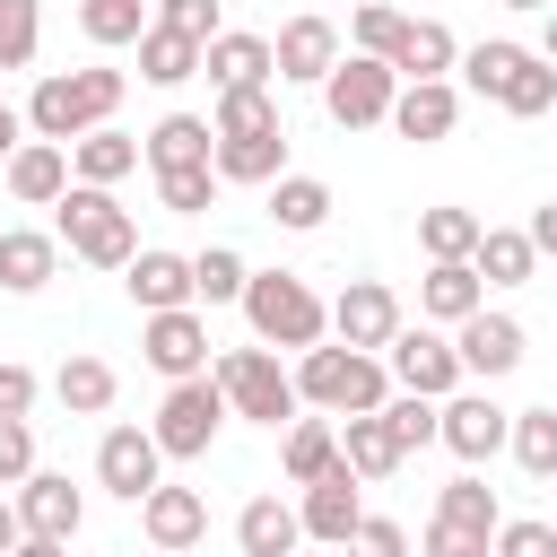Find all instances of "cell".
I'll use <instances>...</instances> for the list:
<instances>
[{
    "mask_svg": "<svg viewBox=\"0 0 557 557\" xmlns=\"http://www.w3.org/2000/svg\"><path fill=\"white\" fill-rule=\"evenodd\" d=\"M122 87H131V78H122V70H104V61H87V70H44V78H35V96H26V131L70 148V139H87L96 122H113V113H122Z\"/></svg>",
    "mask_w": 557,
    "mask_h": 557,
    "instance_id": "6da1fadb",
    "label": "cell"
},
{
    "mask_svg": "<svg viewBox=\"0 0 557 557\" xmlns=\"http://www.w3.org/2000/svg\"><path fill=\"white\" fill-rule=\"evenodd\" d=\"M52 235H61V252L87 261V270H131V252H139V218H131L104 183H70V191L52 200Z\"/></svg>",
    "mask_w": 557,
    "mask_h": 557,
    "instance_id": "7a4b0ae2",
    "label": "cell"
},
{
    "mask_svg": "<svg viewBox=\"0 0 557 557\" xmlns=\"http://www.w3.org/2000/svg\"><path fill=\"white\" fill-rule=\"evenodd\" d=\"M296 392H305V409H322V418H366V409H383L392 400V366L374 357V348H305L296 357Z\"/></svg>",
    "mask_w": 557,
    "mask_h": 557,
    "instance_id": "3957f363",
    "label": "cell"
},
{
    "mask_svg": "<svg viewBox=\"0 0 557 557\" xmlns=\"http://www.w3.org/2000/svg\"><path fill=\"white\" fill-rule=\"evenodd\" d=\"M244 322H252V339L261 348H313V339H331V305L296 278V270H252V287H244Z\"/></svg>",
    "mask_w": 557,
    "mask_h": 557,
    "instance_id": "277c9868",
    "label": "cell"
},
{
    "mask_svg": "<svg viewBox=\"0 0 557 557\" xmlns=\"http://www.w3.org/2000/svg\"><path fill=\"white\" fill-rule=\"evenodd\" d=\"M209 374L226 383V400H235V418H252V426H296L305 418V392H296V374L252 339V348H218L209 357Z\"/></svg>",
    "mask_w": 557,
    "mask_h": 557,
    "instance_id": "5b68a950",
    "label": "cell"
},
{
    "mask_svg": "<svg viewBox=\"0 0 557 557\" xmlns=\"http://www.w3.org/2000/svg\"><path fill=\"white\" fill-rule=\"evenodd\" d=\"M226 418H235V400H226L218 374H183V383H165V400H157V444H165V461H200V453L218 444Z\"/></svg>",
    "mask_w": 557,
    "mask_h": 557,
    "instance_id": "8992f818",
    "label": "cell"
},
{
    "mask_svg": "<svg viewBox=\"0 0 557 557\" xmlns=\"http://www.w3.org/2000/svg\"><path fill=\"white\" fill-rule=\"evenodd\" d=\"M392 96H400V70L374 61V52H339V70L322 78V113H331L339 131H374V122H392Z\"/></svg>",
    "mask_w": 557,
    "mask_h": 557,
    "instance_id": "52a82bcc",
    "label": "cell"
},
{
    "mask_svg": "<svg viewBox=\"0 0 557 557\" xmlns=\"http://www.w3.org/2000/svg\"><path fill=\"white\" fill-rule=\"evenodd\" d=\"M383 366H392V383H400V392H426V400H444V392H461V383H470V374H461V348H453L444 331H426V322H418V331L400 322V331H392V348H383Z\"/></svg>",
    "mask_w": 557,
    "mask_h": 557,
    "instance_id": "ba28073f",
    "label": "cell"
},
{
    "mask_svg": "<svg viewBox=\"0 0 557 557\" xmlns=\"http://www.w3.org/2000/svg\"><path fill=\"white\" fill-rule=\"evenodd\" d=\"M505 435H513V409H496V400H487V383L444 392V435H435V444H444L453 461H470V470H479V461H496V453H505Z\"/></svg>",
    "mask_w": 557,
    "mask_h": 557,
    "instance_id": "9c48e42d",
    "label": "cell"
},
{
    "mask_svg": "<svg viewBox=\"0 0 557 557\" xmlns=\"http://www.w3.org/2000/svg\"><path fill=\"white\" fill-rule=\"evenodd\" d=\"M139 357H148L165 383H183V374H209L218 339H209V322H200L191 305H174V313H139Z\"/></svg>",
    "mask_w": 557,
    "mask_h": 557,
    "instance_id": "30bf717a",
    "label": "cell"
},
{
    "mask_svg": "<svg viewBox=\"0 0 557 557\" xmlns=\"http://www.w3.org/2000/svg\"><path fill=\"white\" fill-rule=\"evenodd\" d=\"M157 479H165V444H157V426H104V444H96V487L122 496V505H139Z\"/></svg>",
    "mask_w": 557,
    "mask_h": 557,
    "instance_id": "8fae6325",
    "label": "cell"
},
{
    "mask_svg": "<svg viewBox=\"0 0 557 557\" xmlns=\"http://www.w3.org/2000/svg\"><path fill=\"white\" fill-rule=\"evenodd\" d=\"M392 331H400V296H392V278H348L339 296H331V339H348V348H392Z\"/></svg>",
    "mask_w": 557,
    "mask_h": 557,
    "instance_id": "7c38bea8",
    "label": "cell"
},
{
    "mask_svg": "<svg viewBox=\"0 0 557 557\" xmlns=\"http://www.w3.org/2000/svg\"><path fill=\"white\" fill-rule=\"evenodd\" d=\"M453 348H461V374L470 383H505L522 357H531V339H522V322L513 313H470V322H453Z\"/></svg>",
    "mask_w": 557,
    "mask_h": 557,
    "instance_id": "4fadbf2b",
    "label": "cell"
},
{
    "mask_svg": "<svg viewBox=\"0 0 557 557\" xmlns=\"http://www.w3.org/2000/svg\"><path fill=\"white\" fill-rule=\"evenodd\" d=\"M296 513H305V540H313V548H348V531L366 522V479L339 461V470H322V479L305 487Z\"/></svg>",
    "mask_w": 557,
    "mask_h": 557,
    "instance_id": "5bb4252c",
    "label": "cell"
},
{
    "mask_svg": "<svg viewBox=\"0 0 557 557\" xmlns=\"http://www.w3.org/2000/svg\"><path fill=\"white\" fill-rule=\"evenodd\" d=\"M131 305L139 313H174V305H200V278H191V252H165V244H139L131 270H122Z\"/></svg>",
    "mask_w": 557,
    "mask_h": 557,
    "instance_id": "9a60e30c",
    "label": "cell"
},
{
    "mask_svg": "<svg viewBox=\"0 0 557 557\" xmlns=\"http://www.w3.org/2000/svg\"><path fill=\"white\" fill-rule=\"evenodd\" d=\"M139 531H148V548H165V557H183V548H200L209 540V496L200 487H148L139 496Z\"/></svg>",
    "mask_w": 557,
    "mask_h": 557,
    "instance_id": "2e32d148",
    "label": "cell"
},
{
    "mask_svg": "<svg viewBox=\"0 0 557 557\" xmlns=\"http://www.w3.org/2000/svg\"><path fill=\"white\" fill-rule=\"evenodd\" d=\"M270 52H278V87H322L339 70V26L331 17H287L270 35Z\"/></svg>",
    "mask_w": 557,
    "mask_h": 557,
    "instance_id": "e0dca14e",
    "label": "cell"
},
{
    "mask_svg": "<svg viewBox=\"0 0 557 557\" xmlns=\"http://www.w3.org/2000/svg\"><path fill=\"white\" fill-rule=\"evenodd\" d=\"M453 122H461V87L453 78H400V96H392V131L400 139L435 148V139H453Z\"/></svg>",
    "mask_w": 557,
    "mask_h": 557,
    "instance_id": "ac0fdd59",
    "label": "cell"
},
{
    "mask_svg": "<svg viewBox=\"0 0 557 557\" xmlns=\"http://www.w3.org/2000/svg\"><path fill=\"white\" fill-rule=\"evenodd\" d=\"M17 513H26L35 540H78L87 496L70 487V470H26V479H17Z\"/></svg>",
    "mask_w": 557,
    "mask_h": 557,
    "instance_id": "d6986e66",
    "label": "cell"
},
{
    "mask_svg": "<svg viewBox=\"0 0 557 557\" xmlns=\"http://www.w3.org/2000/svg\"><path fill=\"white\" fill-rule=\"evenodd\" d=\"M200 78L218 87V96H235V87H270L278 78V52H270V35H209V52H200Z\"/></svg>",
    "mask_w": 557,
    "mask_h": 557,
    "instance_id": "ffe728a7",
    "label": "cell"
},
{
    "mask_svg": "<svg viewBox=\"0 0 557 557\" xmlns=\"http://www.w3.org/2000/svg\"><path fill=\"white\" fill-rule=\"evenodd\" d=\"M0 174H9V200H17V209H52V200H61L70 183H78V174H70V148H61V139H26V148H17V157H9Z\"/></svg>",
    "mask_w": 557,
    "mask_h": 557,
    "instance_id": "44dd1931",
    "label": "cell"
},
{
    "mask_svg": "<svg viewBox=\"0 0 557 557\" xmlns=\"http://www.w3.org/2000/svg\"><path fill=\"white\" fill-rule=\"evenodd\" d=\"M235 548H244V557H296V548H305V513H296L287 496H244Z\"/></svg>",
    "mask_w": 557,
    "mask_h": 557,
    "instance_id": "7402d4cb",
    "label": "cell"
},
{
    "mask_svg": "<svg viewBox=\"0 0 557 557\" xmlns=\"http://www.w3.org/2000/svg\"><path fill=\"white\" fill-rule=\"evenodd\" d=\"M139 148H148V174H165V165H218V122L209 113H165Z\"/></svg>",
    "mask_w": 557,
    "mask_h": 557,
    "instance_id": "603a6c76",
    "label": "cell"
},
{
    "mask_svg": "<svg viewBox=\"0 0 557 557\" xmlns=\"http://www.w3.org/2000/svg\"><path fill=\"white\" fill-rule=\"evenodd\" d=\"M139 165H148V148H139L131 131H113V122H96L87 139H70V174H78V183H104V191H113V183L139 174Z\"/></svg>",
    "mask_w": 557,
    "mask_h": 557,
    "instance_id": "cb8c5ba5",
    "label": "cell"
},
{
    "mask_svg": "<svg viewBox=\"0 0 557 557\" xmlns=\"http://www.w3.org/2000/svg\"><path fill=\"white\" fill-rule=\"evenodd\" d=\"M479 305H487V278L470 261H426V278H418V313L426 322H470Z\"/></svg>",
    "mask_w": 557,
    "mask_h": 557,
    "instance_id": "d4e9b609",
    "label": "cell"
},
{
    "mask_svg": "<svg viewBox=\"0 0 557 557\" xmlns=\"http://www.w3.org/2000/svg\"><path fill=\"white\" fill-rule=\"evenodd\" d=\"M61 270V235H35V226H9L0 235V287L9 296H44Z\"/></svg>",
    "mask_w": 557,
    "mask_h": 557,
    "instance_id": "484cf974",
    "label": "cell"
},
{
    "mask_svg": "<svg viewBox=\"0 0 557 557\" xmlns=\"http://www.w3.org/2000/svg\"><path fill=\"white\" fill-rule=\"evenodd\" d=\"M261 218H270V226H287V235H322V218H331V183L287 165V174L270 183V209H261Z\"/></svg>",
    "mask_w": 557,
    "mask_h": 557,
    "instance_id": "4316f807",
    "label": "cell"
},
{
    "mask_svg": "<svg viewBox=\"0 0 557 557\" xmlns=\"http://www.w3.org/2000/svg\"><path fill=\"white\" fill-rule=\"evenodd\" d=\"M339 461H348V470L374 487V479H392L409 453H400V435L383 426V409H366V418H348V426H339Z\"/></svg>",
    "mask_w": 557,
    "mask_h": 557,
    "instance_id": "83f0119b",
    "label": "cell"
},
{
    "mask_svg": "<svg viewBox=\"0 0 557 557\" xmlns=\"http://www.w3.org/2000/svg\"><path fill=\"white\" fill-rule=\"evenodd\" d=\"M278 470H287V487H313L322 470H339V426L331 418H296L278 435Z\"/></svg>",
    "mask_w": 557,
    "mask_h": 557,
    "instance_id": "f1b7e54d",
    "label": "cell"
},
{
    "mask_svg": "<svg viewBox=\"0 0 557 557\" xmlns=\"http://www.w3.org/2000/svg\"><path fill=\"white\" fill-rule=\"evenodd\" d=\"M392 70H400V78H444V70H461L453 26H444V17H409V35L392 44Z\"/></svg>",
    "mask_w": 557,
    "mask_h": 557,
    "instance_id": "f546056e",
    "label": "cell"
},
{
    "mask_svg": "<svg viewBox=\"0 0 557 557\" xmlns=\"http://www.w3.org/2000/svg\"><path fill=\"white\" fill-rule=\"evenodd\" d=\"M200 35H174V26H157L148 17V35H139V78L148 87H183V78H200Z\"/></svg>",
    "mask_w": 557,
    "mask_h": 557,
    "instance_id": "4dcf8cb0",
    "label": "cell"
},
{
    "mask_svg": "<svg viewBox=\"0 0 557 557\" xmlns=\"http://www.w3.org/2000/svg\"><path fill=\"white\" fill-rule=\"evenodd\" d=\"M287 174V131H252V139H218V183H278Z\"/></svg>",
    "mask_w": 557,
    "mask_h": 557,
    "instance_id": "1f68e13d",
    "label": "cell"
},
{
    "mask_svg": "<svg viewBox=\"0 0 557 557\" xmlns=\"http://www.w3.org/2000/svg\"><path fill=\"white\" fill-rule=\"evenodd\" d=\"M470 270H479L487 287H531V270H540V244H531L522 226H487V235H479V252H470Z\"/></svg>",
    "mask_w": 557,
    "mask_h": 557,
    "instance_id": "d6a6232c",
    "label": "cell"
},
{
    "mask_svg": "<svg viewBox=\"0 0 557 557\" xmlns=\"http://www.w3.org/2000/svg\"><path fill=\"white\" fill-rule=\"evenodd\" d=\"M113 392H122V383H113V366H104V357H87V348H78V357H61V374H52V400H61L70 418H104V409H113Z\"/></svg>",
    "mask_w": 557,
    "mask_h": 557,
    "instance_id": "836d02e7",
    "label": "cell"
},
{
    "mask_svg": "<svg viewBox=\"0 0 557 557\" xmlns=\"http://www.w3.org/2000/svg\"><path fill=\"white\" fill-rule=\"evenodd\" d=\"M479 235H487V218H479V209H453V200L418 209V244H426V261H470V252H479Z\"/></svg>",
    "mask_w": 557,
    "mask_h": 557,
    "instance_id": "e575fe53",
    "label": "cell"
},
{
    "mask_svg": "<svg viewBox=\"0 0 557 557\" xmlns=\"http://www.w3.org/2000/svg\"><path fill=\"white\" fill-rule=\"evenodd\" d=\"M148 17H157V0H78V35H87L96 52L139 44V35H148Z\"/></svg>",
    "mask_w": 557,
    "mask_h": 557,
    "instance_id": "d590c367",
    "label": "cell"
},
{
    "mask_svg": "<svg viewBox=\"0 0 557 557\" xmlns=\"http://www.w3.org/2000/svg\"><path fill=\"white\" fill-rule=\"evenodd\" d=\"M522 61H531V44H505V35H496V44H470V52H461V87L496 104V96L513 87V70H522Z\"/></svg>",
    "mask_w": 557,
    "mask_h": 557,
    "instance_id": "8d00e7d4",
    "label": "cell"
},
{
    "mask_svg": "<svg viewBox=\"0 0 557 557\" xmlns=\"http://www.w3.org/2000/svg\"><path fill=\"white\" fill-rule=\"evenodd\" d=\"M505 453L522 461V479H557V409H513Z\"/></svg>",
    "mask_w": 557,
    "mask_h": 557,
    "instance_id": "74e56055",
    "label": "cell"
},
{
    "mask_svg": "<svg viewBox=\"0 0 557 557\" xmlns=\"http://www.w3.org/2000/svg\"><path fill=\"white\" fill-rule=\"evenodd\" d=\"M218 165H165L157 174V209H174V218H209L218 209Z\"/></svg>",
    "mask_w": 557,
    "mask_h": 557,
    "instance_id": "f35d334b",
    "label": "cell"
},
{
    "mask_svg": "<svg viewBox=\"0 0 557 557\" xmlns=\"http://www.w3.org/2000/svg\"><path fill=\"white\" fill-rule=\"evenodd\" d=\"M191 278H200V305H244L252 261H244L235 244H209V252H191Z\"/></svg>",
    "mask_w": 557,
    "mask_h": 557,
    "instance_id": "ab89813d",
    "label": "cell"
},
{
    "mask_svg": "<svg viewBox=\"0 0 557 557\" xmlns=\"http://www.w3.org/2000/svg\"><path fill=\"white\" fill-rule=\"evenodd\" d=\"M209 122H218V139H252V131H287V122H278V96H270V87H235V96H218V113H209Z\"/></svg>",
    "mask_w": 557,
    "mask_h": 557,
    "instance_id": "60d3db41",
    "label": "cell"
},
{
    "mask_svg": "<svg viewBox=\"0 0 557 557\" xmlns=\"http://www.w3.org/2000/svg\"><path fill=\"white\" fill-rule=\"evenodd\" d=\"M496 104H505L513 122H540V113H557V61H540V52H531V61L513 70V87H505Z\"/></svg>",
    "mask_w": 557,
    "mask_h": 557,
    "instance_id": "b9f144b4",
    "label": "cell"
},
{
    "mask_svg": "<svg viewBox=\"0 0 557 557\" xmlns=\"http://www.w3.org/2000/svg\"><path fill=\"white\" fill-rule=\"evenodd\" d=\"M383 426L400 435V453H418V444L444 435V400H426V392H392V400H383Z\"/></svg>",
    "mask_w": 557,
    "mask_h": 557,
    "instance_id": "7bdbcfd3",
    "label": "cell"
},
{
    "mask_svg": "<svg viewBox=\"0 0 557 557\" xmlns=\"http://www.w3.org/2000/svg\"><path fill=\"white\" fill-rule=\"evenodd\" d=\"M44 52V0H0V70H26Z\"/></svg>",
    "mask_w": 557,
    "mask_h": 557,
    "instance_id": "ee69618b",
    "label": "cell"
},
{
    "mask_svg": "<svg viewBox=\"0 0 557 557\" xmlns=\"http://www.w3.org/2000/svg\"><path fill=\"white\" fill-rule=\"evenodd\" d=\"M409 35V17L392 9V0H357V17H348V44L357 52H374V61H392V44Z\"/></svg>",
    "mask_w": 557,
    "mask_h": 557,
    "instance_id": "f6af8a7d",
    "label": "cell"
},
{
    "mask_svg": "<svg viewBox=\"0 0 557 557\" xmlns=\"http://www.w3.org/2000/svg\"><path fill=\"white\" fill-rule=\"evenodd\" d=\"M435 513H453V522H479V531H496V522H505V505H496V487H479L470 470H461L453 487H435Z\"/></svg>",
    "mask_w": 557,
    "mask_h": 557,
    "instance_id": "bcb514c9",
    "label": "cell"
},
{
    "mask_svg": "<svg viewBox=\"0 0 557 557\" xmlns=\"http://www.w3.org/2000/svg\"><path fill=\"white\" fill-rule=\"evenodd\" d=\"M426 557H496V531H479V522H453V513H426V540H418Z\"/></svg>",
    "mask_w": 557,
    "mask_h": 557,
    "instance_id": "7dc6e473",
    "label": "cell"
},
{
    "mask_svg": "<svg viewBox=\"0 0 557 557\" xmlns=\"http://www.w3.org/2000/svg\"><path fill=\"white\" fill-rule=\"evenodd\" d=\"M496 557H557V522H540V513H505V522H496Z\"/></svg>",
    "mask_w": 557,
    "mask_h": 557,
    "instance_id": "c3c4849f",
    "label": "cell"
},
{
    "mask_svg": "<svg viewBox=\"0 0 557 557\" xmlns=\"http://www.w3.org/2000/svg\"><path fill=\"white\" fill-rule=\"evenodd\" d=\"M348 557H409V531H400L392 513H366V522L348 531Z\"/></svg>",
    "mask_w": 557,
    "mask_h": 557,
    "instance_id": "681fc988",
    "label": "cell"
},
{
    "mask_svg": "<svg viewBox=\"0 0 557 557\" xmlns=\"http://www.w3.org/2000/svg\"><path fill=\"white\" fill-rule=\"evenodd\" d=\"M157 26L200 35V44H209V35H226V26H218V0H157Z\"/></svg>",
    "mask_w": 557,
    "mask_h": 557,
    "instance_id": "f907efd6",
    "label": "cell"
},
{
    "mask_svg": "<svg viewBox=\"0 0 557 557\" xmlns=\"http://www.w3.org/2000/svg\"><path fill=\"white\" fill-rule=\"evenodd\" d=\"M35 470V426L26 418H0V487H17Z\"/></svg>",
    "mask_w": 557,
    "mask_h": 557,
    "instance_id": "816d5d0a",
    "label": "cell"
},
{
    "mask_svg": "<svg viewBox=\"0 0 557 557\" xmlns=\"http://www.w3.org/2000/svg\"><path fill=\"white\" fill-rule=\"evenodd\" d=\"M35 392H44V383H35V366H9V357H0V418H26V409H35Z\"/></svg>",
    "mask_w": 557,
    "mask_h": 557,
    "instance_id": "f5cc1de1",
    "label": "cell"
},
{
    "mask_svg": "<svg viewBox=\"0 0 557 557\" xmlns=\"http://www.w3.org/2000/svg\"><path fill=\"white\" fill-rule=\"evenodd\" d=\"M522 235L540 244V261H557V200H540V209L522 218Z\"/></svg>",
    "mask_w": 557,
    "mask_h": 557,
    "instance_id": "db71d44e",
    "label": "cell"
},
{
    "mask_svg": "<svg viewBox=\"0 0 557 557\" xmlns=\"http://www.w3.org/2000/svg\"><path fill=\"white\" fill-rule=\"evenodd\" d=\"M26 139H35V131H26V113H17V104H0V165H9Z\"/></svg>",
    "mask_w": 557,
    "mask_h": 557,
    "instance_id": "11a10c76",
    "label": "cell"
},
{
    "mask_svg": "<svg viewBox=\"0 0 557 557\" xmlns=\"http://www.w3.org/2000/svg\"><path fill=\"white\" fill-rule=\"evenodd\" d=\"M26 540V513H17V496H0V557Z\"/></svg>",
    "mask_w": 557,
    "mask_h": 557,
    "instance_id": "9f6ffc18",
    "label": "cell"
},
{
    "mask_svg": "<svg viewBox=\"0 0 557 557\" xmlns=\"http://www.w3.org/2000/svg\"><path fill=\"white\" fill-rule=\"evenodd\" d=\"M9 557H70V540H35V531H26V540H17Z\"/></svg>",
    "mask_w": 557,
    "mask_h": 557,
    "instance_id": "6f0895ef",
    "label": "cell"
},
{
    "mask_svg": "<svg viewBox=\"0 0 557 557\" xmlns=\"http://www.w3.org/2000/svg\"><path fill=\"white\" fill-rule=\"evenodd\" d=\"M540 61H557V9H548V26H540V44H531Z\"/></svg>",
    "mask_w": 557,
    "mask_h": 557,
    "instance_id": "680465c9",
    "label": "cell"
},
{
    "mask_svg": "<svg viewBox=\"0 0 557 557\" xmlns=\"http://www.w3.org/2000/svg\"><path fill=\"white\" fill-rule=\"evenodd\" d=\"M505 9H557V0H505Z\"/></svg>",
    "mask_w": 557,
    "mask_h": 557,
    "instance_id": "91938a15",
    "label": "cell"
},
{
    "mask_svg": "<svg viewBox=\"0 0 557 557\" xmlns=\"http://www.w3.org/2000/svg\"><path fill=\"white\" fill-rule=\"evenodd\" d=\"M296 557H305V548H296Z\"/></svg>",
    "mask_w": 557,
    "mask_h": 557,
    "instance_id": "94428289",
    "label": "cell"
}]
</instances>
